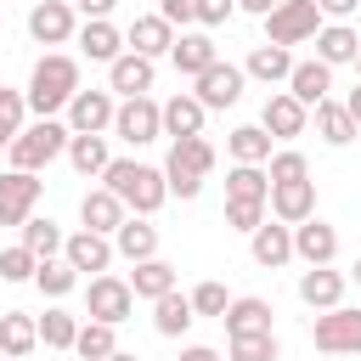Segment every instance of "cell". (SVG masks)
Returning <instances> with one entry per match:
<instances>
[{
    "label": "cell",
    "mask_w": 361,
    "mask_h": 361,
    "mask_svg": "<svg viewBox=\"0 0 361 361\" xmlns=\"http://www.w3.org/2000/svg\"><path fill=\"white\" fill-rule=\"evenodd\" d=\"M85 85H79V62L68 56V51H45L39 62H34V73H28V113L34 118H56V113H68V102L79 96Z\"/></svg>",
    "instance_id": "1"
},
{
    "label": "cell",
    "mask_w": 361,
    "mask_h": 361,
    "mask_svg": "<svg viewBox=\"0 0 361 361\" xmlns=\"http://www.w3.org/2000/svg\"><path fill=\"white\" fill-rule=\"evenodd\" d=\"M102 186L130 209V214H158L164 209V197H169V180H164V164H141V158H113L107 164V175H102Z\"/></svg>",
    "instance_id": "2"
},
{
    "label": "cell",
    "mask_w": 361,
    "mask_h": 361,
    "mask_svg": "<svg viewBox=\"0 0 361 361\" xmlns=\"http://www.w3.org/2000/svg\"><path fill=\"white\" fill-rule=\"evenodd\" d=\"M209 169H214V147H209V135H180V141H169V158H164V180H169V197L192 203V197L203 192Z\"/></svg>",
    "instance_id": "3"
},
{
    "label": "cell",
    "mask_w": 361,
    "mask_h": 361,
    "mask_svg": "<svg viewBox=\"0 0 361 361\" xmlns=\"http://www.w3.org/2000/svg\"><path fill=\"white\" fill-rule=\"evenodd\" d=\"M68 141H73V130H68V118H34L6 152H11V169H28V175H39L45 164H56L62 152H68Z\"/></svg>",
    "instance_id": "4"
},
{
    "label": "cell",
    "mask_w": 361,
    "mask_h": 361,
    "mask_svg": "<svg viewBox=\"0 0 361 361\" xmlns=\"http://www.w3.org/2000/svg\"><path fill=\"white\" fill-rule=\"evenodd\" d=\"M322 11H316V0H282L271 17H265V45H305V39H316L322 34Z\"/></svg>",
    "instance_id": "5"
},
{
    "label": "cell",
    "mask_w": 361,
    "mask_h": 361,
    "mask_svg": "<svg viewBox=\"0 0 361 361\" xmlns=\"http://www.w3.org/2000/svg\"><path fill=\"white\" fill-rule=\"evenodd\" d=\"M85 310H90V322H107V327H118V322H130V310H135V293H130V276H113V271H102V276H90V282H85Z\"/></svg>",
    "instance_id": "6"
},
{
    "label": "cell",
    "mask_w": 361,
    "mask_h": 361,
    "mask_svg": "<svg viewBox=\"0 0 361 361\" xmlns=\"http://www.w3.org/2000/svg\"><path fill=\"white\" fill-rule=\"evenodd\" d=\"M113 135H118L124 147H147V141H158V135H164V102H152V96H130V102H118V113H113Z\"/></svg>",
    "instance_id": "7"
},
{
    "label": "cell",
    "mask_w": 361,
    "mask_h": 361,
    "mask_svg": "<svg viewBox=\"0 0 361 361\" xmlns=\"http://www.w3.org/2000/svg\"><path fill=\"white\" fill-rule=\"evenodd\" d=\"M310 338H316L322 355H361V310H355V305L322 310L316 327H310Z\"/></svg>",
    "instance_id": "8"
},
{
    "label": "cell",
    "mask_w": 361,
    "mask_h": 361,
    "mask_svg": "<svg viewBox=\"0 0 361 361\" xmlns=\"http://www.w3.org/2000/svg\"><path fill=\"white\" fill-rule=\"evenodd\" d=\"M28 34H34L39 45H73V39H79V11H73V0H39V6L28 11Z\"/></svg>",
    "instance_id": "9"
},
{
    "label": "cell",
    "mask_w": 361,
    "mask_h": 361,
    "mask_svg": "<svg viewBox=\"0 0 361 361\" xmlns=\"http://www.w3.org/2000/svg\"><path fill=\"white\" fill-rule=\"evenodd\" d=\"M243 85H248V73H243L237 62H214L209 73L192 79V96H197L209 113H220V107H237V102H243Z\"/></svg>",
    "instance_id": "10"
},
{
    "label": "cell",
    "mask_w": 361,
    "mask_h": 361,
    "mask_svg": "<svg viewBox=\"0 0 361 361\" xmlns=\"http://www.w3.org/2000/svg\"><path fill=\"white\" fill-rule=\"evenodd\" d=\"M34 203H39V175L28 169H6L0 175V226H28L34 220Z\"/></svg>",
    "instance_id": "11"
},
{
    "label": "cell",
    "mask_w": 361,
    "mask_h": 361,
    "mask_svg": "<svg viewBox=\"0 0 361 361\" xmlns=\"http://www.w3.org/2000/svg\"><path fill=\"white\" fill-rule=\"evenodd\" d=\"M113 113H118V96L113 90H79L68 102V130L73 135H107L113 130Z\"/></svg>",
    "instance_id": "12"
},
{
    "label": "cell",
    "mask_w": 361,
    "mask_h": 361,
    "mask_svg": "<svg viewBox=\"0 0 361 361\" xmlns=\"http://www.w3.org/2000/svg\"><path fill=\"white\" fill-rule=\"evenodd\" d=\"M62 259L79 271V276H102L113 259H118V248H113V237H102V231H68V243H62Z\"/></svg>",
    "instance_id": "13"
},
{
    "label": "cell",
    "mask_w": 361,
    "mask_h": 361,
    "mask_svg": "<svg viewBox=\"0 0 361 361\" xmlns=\"http://www.w3.org/2000/svg\"><path fill=\"white\" fill-rule=\"evenodd\" d=\"M305 124H310V107H305V102H293L288 90H271V96H265L259 130H265L271 141H293V135H305Z\"/></svg>",
    "instance_id": "14"
},
{
    "label": "cell",
    "mask_w": 361,
    "mask_h": 361,
    "mask_svg": "<svg viewBox=\"0 0 361 361\" xmlns=\"http://www.w3.org/2000/svg\"><path fill=\"white\" fill-rule=\"evenodd\" d=\"M293 259L299 265H333L338 259V226H327L322 214H310L305 226H293Z\"/></svg>",
    "instance_id": "15"
},
{
    "label": "cell",
    "mask_w": 361,
    "mask_h": 361,
    "mask_svg": "<svg viewBox=\"0 0 361 361\" xmlns=\"http://www.w3.org/2000/svg\"><path fill=\"white\" fill-rule=\"evenodd\" d=\"M344 288H350V276L344 271H333V265H305L299 271V299L322 316V310H338L344 305Z\"/></svg>",
    "instance_id": "16"
},
{
    "label": "cell",
    "mask_w": 361,
    "mask_h": 361,
    "mask_svg": "<svg viewBox=\"0 0 361 361\" xmlns=\"http://www.w3.org/2000/svg\"><path fill=\"white\" fill-rule=\"evenodd\" d=\"M124 51H135V56L158 62V56H169V51H175V28H169L158 11H147V17H135V23L124 28Z\"/></svg>",
    "instance_id": "17"
},
{
    "label": "cell",
    "mask_w": 361,
    "mask_h": 361,
    "mask_svg": "<svg viewBox=\"0 0 361 361\" xmlns=\"http://www.w3.org/2000/svg\"><path fill=\"white\" fill-rule=\"evenodd\" d=\"M271 220L282 226H305L316 214V180H288V186H271Z\"/></svg>",
    "instance_id": "18"
},
{
    "label": "cell",
    "mask_w": 361,
    "mask_h": 361,
    "mask_svg": "<svg viewBox=\"0 0 361 361\" xmlns=\"http://www.w3.org/2000/svg\"><path fill=\"white\" fill-rule=\"evenodd\" d=\"M124 220H130V209H124V203H118L107 186H90V192L79 197V226H85V231H102V237H113Z\"/></svg>",
    "instance_id": "19"
},
{
    "label": "cell",
    "mask_w": 361,
    "mask_h": 361,
    "mask_svg": "<svg viewBox=\"0 0 361 361\" xmlns=\"http://www.w3.org/2000/svg\"><path fill=\"white\" fill-rule=\"evenodd\" d=\"M248 254H254V265H265V271H282V265H293V226H282V220H265V226L248 237Z\"/></svg>",
    "instance_id": "20"
},
{
    "label": "cell",
    "mask_w": 361,
    "mask_h": 361,
    "mask_svg": "<svg viewBox=\"0 0 361 361\" xmlns=\"http://www.w3.org/2000/svg\"><path fill=\"white\" fill-rule=\"evenodd\" d=\"M169 62H175V73H186V79H197V73H209L214 62H220V45L197 28V34H175V51H169Z\"/></svg>",
    "instance_id": "21"
},
{
    "label": "cell",
    "mask_w": 361,
    "mask_h": 361,
    "mask_svg": "<svg viewBox=\"0 0 361 361\" xmlns=\"http://www.w3.org/2000/svg\"><path fill=\"white\" fill-rule=\"evenodd\" d=\"M152 73H158V68H152L147 56L124 51V56L107 68V90H113L118 102H130V96H147V90H152Z\"/></svg>",
    "instance_id": "22"
},
{
    "label": "cell",
    "mask_w": 361,
    "mask_h": 361,
    "mask_svg": "<svg viewBox=\"0 0 361 361\" xmlns=\"http://www.w3.org/2000/svg\"><path fill=\"white\" fill-rule=\"evenodd\" d=\"M113 248H118V259H130V265L158 259V226H152L147 214H130V220L113 231Z\"/></svg>",
    "instance_id": "23"
},
{
    "label": "cell",
    "mask_w": 361,
    "mask_h": 361,
    "mask_svg": "<svg viewBox=\"0 0 361 361\" xmlns=\"http://www.w3.org/2000/svg\"><path fill=\"white\" fill-rule=\"evenodd\" d=\"M34 344H39V316L6 310V316H0V355H6V361H28Z\"/></svg>",
    "instance_id": "24"
},
{
    "label": "cell",
    "mask_w": 361,
    "mask_h": 361,
    "mask_svg": "<svg viewBox=\"0 0 361 361\" xmlns=\"http://www.w3.org/2000/svg\"><path fill=\"white\" fill-rule=\"evenodd\" d=\"M327 90H333V68L327 62H293V73H288V96L293 102H305V107H322L327 102Z\"/></svg>",
    "instance_id": "25"
},
{
    "label": "cell",
    "mask_w": 361,
    "mask_h": 361,
    "mask_svg": "<svg viewBox=\"0 0 361 361\" xmlns=\"http://www.w3.org/2000/svg\"><path fill=\"white\" fill-rule=\"evenodd\" d=\"M355 56H361V34L350 28V23H322V34H316V62H327V68H355Z\"/></svg>",
    "instance_id": "26"
},
{
    "label": "cell",
    "mask_w": 361,
    "mask_h": 361,
    "mask_svg": "<svg viewBox=\"0 0 361 361\" xmlns=\"http://www.w3.org/2000/svg\"><path fill=\"white\" fill-rule=\"evenodd\" d=\"M73 45H79V56H90V62H107V68L124 56V34H118L107 17H102V23H79V39H73Z\"/></svg>",
    "instance_id": "27"
},
{
    "label": "cell",
    "mask_w": 361,
    "mask_h": 361,
    "mask_svg": "<svg viewBox=\"0 0 361 361\" xmlns=\"http://www.w3.org/2000/svg\"><path fill=\"white\" fill-rule=\"evenodd\" d=\"M203 118H209V107H203L192 90H180V96L164 102V135H169V141H180V135H203Z\"/></svg>",
    "instance_id": "28"
},
{
    "label": "cell",
    "mask_w": 361,
    "mask_h": 361,
    "mask_svg": "<svg viewBox=\"0 0 361 361\" xmlns=\"http://www.w3.org/2000/svg\"><path fill=\"white\" fill-rule=\"evenodd\" d=\"M243 73L259 79V85H288V73H293V51H288V45H254L248 62H243Z\"/></svg>",
    "instance_id": "29"
},
{
    "label": "cell",
    "mask_w": 361,
    "mask_h": 361,
    "mask_svg": "<svg viewBox=\"0 0 361 361\" xmlns=\"http://www.w3.org/2000/svg\"><path fill=\"white\" fill-rule=\"evenodd\" d=\"M310 118H316V135H322L327 147H350V141L361 135V124L350 118V107H344V102H333V96H327L322 107H310Z\"/></svg>",
    "instance_id": "30"
},
{
    "label": "cell",
    "mask_w": 361,
    "mask_h": 361,
    "mask_svg": "<svg viewBox=\"0 0 361 361\" xmlns=\"http://www.w3.org/2000/svg\"><path fill=\"white\" fill-rule=\"evenodd\" d=\"M226 203H271V175L259 164H231L226 169Z\"/></svg>",
    "instance_id": "31"
},
{
    "label": "cell",
    "mask_w": 361,
    "mask_h": 361,
    "mask_svg": "<svg viewBox=\"0 0 361 361\" xmlns=\"http://www.w3.org/2000/svg\"><path fill=\"white\" fill-rule=\"evenodd\" d=\"M220 322H226V338H237V333H271V299L243 293V299H231V310Z\"/></svg>",
    "instance_id": "32"
},
{
    "label": "cell",
    "mask_w": 361,
    "mask_h": 361,
    "mask_svg": "<svg viewBox=\"0 0 361 361\" xmlns=\"http://www.w3.org/2000/svg\"><path fill=\"white\" fill-rule=\"evenodd\" d=\"M130 293L147 299V305H158L164 293H175V265H169V259H141V265L130 271Z\"/></svg>",
    "instance_id": "33"
},
{
    "label": "cell",
    "mask_w": 361,
    "mask_h": 361,
    "mask_svg": "<svg viewBox=\"0 0 361 361\" xmlns=\"http://www.w3.org/2000/svg\"><path fill=\"white\" fill-rule=\"evenodd\" d=\"M68 164H73V175H85V180L107 175V164H113L107 135H73V141H68Z\"/></svg>",
    "instance_id": "34"
},
{
    "label": "cell",
    "mask_w": 361,
    "mask_h": 361,
    "mask_svg": "<svg viewBox=\"0 0 361 361\" xmlns=\"http://www.w3.org/2000/svg\"><path fill=\"white\" fill-rule=\"evenodd\" d=\"M192 322H197V310H192V293H180V288H175V293H164V299L152 305V327H158L164 338H180Z\"/></svg>",
    "instance_id": "35"
},
{
    "label": "cell",
    "mask_w": 361,
    "mask_h": 361,
    "mask_svg": "<svg viewBox=\"0 0 361 361\" xmlns=\"http://www.w3.org/2000/svg\"><path fill=\"white\" fill-rule=\"evenodd\" d=\"M226 152H231V164H271V135L259 130V124H237L231 135H226Z\"/></svg>",
    "instance_id": "36"
},
{
    "label": "cell",
    "mask_w": 361,
    "mask_h": 361,
    "mask_svg": "<svg viewBox=\"0 0 361 361\" xmlns=\"http://www.w3.org/2000/svg\"><path fill=\"white\" fill-rule=\"evenodd\" d=\"M62 243H68V231H62L51 214H34V220L23 226V248H28L34 259H56V254H62Z\"/></svg>",
    "instance_id": "37"
},
{
    "label": "cell",
    "mask_w": 361,
    "mask_h": 361,
    "mask_svg": "<svg viewBox=\"0 0 361 361\" xmlns=\"http://www.w3.org/2000/svg\"><path fill=\"white\" fill-rule=\"evenodd\" d=\"M118 350V327L107 322H79V338H73V355L79 361H107Z\"/></svg>",
    "instance_id": "38"
},
{
    "label": "cell",
    "mask_w": 361,
    "mask_h": 361,
    "mask_svg": "<svg viewBox=\"0 0 361 361\" xmlns=\"http://www.w3.org/2000/svg\"><path fill=\"white\" fill-rule=\"evenodd\" d=\"M34 288L45 293V299H68L73 288H79V271L56 254V259H39V271H34Z\"/></svg>",
    "instance_id": "39"
},
{
    "label": "cell",
    "mask_w": 361,
    "mask_h": 361,
    "mask_svg": "<svg viewBox=\"0 0 361 361\" xmlns=\"http://www.w3.org/2000/svg\"><path fill=\"white\" fill-rule=\"evenodd\" d=\"M73 338H79V316H68L62 305H51L39 316V344L45 350H73Z\"/></svg>",
    "instance_id": "40"
},
{
    "label": "cell",
    "mask_w": 361,
    "mask_h": 361,
    "mask_svg": "<svg viewBox=\"0 0 361 361\" xmlns=\"http://www.w3.org/2000/svg\"><path fill=\"white\" fill-rule=\"evenodd\" d=\"M23 130H28V96L11 90V85H0V147H11Z\"/></svg>",
    "instance_id": "41"
},
{
    "label": "cell",
    "mask_w": 361,
    "mask_h": 361,
    "mask_svg": "<svg viewBox=\"0 0 361 361\" xmlns=\"http://www.w3.org/2000/svg\"><path fill=\"white\" fill-rule=\"evenodd\" d=\"M226 355H231V361H276L282 344H276V333H237V338L226 344Z\"/></svg>",
    "instance_id": "42"
},
{
    "label": "cell",
    "mask_w": 361,
    "mask_h": 361,
    "mask_svg": "<svg viewBox=\"0 0 361 361\" xmlns=\"http://www.w3.org/2000/svg\"><path fill=\"white\" fill-rule=\"evenodd\" d=\"M265 175H271V186H288V180H310V158H305L299 147H282V152H271Z\"/></svg>",
    "instance_id": "43"
},
{
    "label": "cell",
    "mask_w": 361,
    "mask_h": 361,
    "mask_svg": "<svg viewBox=\"0 0 361 361\" xmlns=\"http://www.w3.org/2000/svg\"><path fill=\"white\" fill-rule=\"evenodd\" d=\"M34 271H39V259L17 243V248H0V282H34Z\"/></svg>",
    "instance_id": "44"
},
{
    "label": "cell",
    "mask_w": 361,
    "mask_h": 361,
    "mask_svg": "<svg viewBox=\"0 0 361 361\" xmlns=\"http://www.w3.org/2000/svg\"><path fill=\"white\" fill-rule=\"evenodd\" d=\"M265 220H271V209H265V203H226V226H231V231H243V237H254Z\"/></svg>",
    "instance_id": "45"
},
{
    "label": "cell",
    "mask_w": 361,
    "mask_h": 361,
    "mask_svg": "<svg viewBox=\"0 0 361 361\" xmlns=\"http://www.w3.org/2000/svg\"><path fill=\"white\" fill-rule=\"evenodd\" d=\"M192 310H197V316H226V310H231L226 282H197V288H192Z\"/></svg>",
    "instance_id": "46"
},
{
    "label": "cell",
    "mask_w": 361,
    "mask_h": 361,
    "mask_svg": "<svg viewBox=\"0 0 361 361\" xmlns=\"http://www.w3.org/2000/svg\"><path fill=\"white\" fill-rule=\"evenodd\" d=\"M158 17L169 28H186V23H197V0H158Z\"/></svg>",
    "instance_id": "47"
},
{
    "label": "cell",
    "mask_w": 361,
    "mask_h": 361,
    "mask_svg": "<svg viewBox=\"0 0 361 361\" xmlns=\"http://www.w3.org/2000/svg\"><path fill=\"white\" fill-rule=\"evenodd\" d=\"M231 11H237V0H197V23L203 28H220Z\"/></svg>",
    "instance_id": "48"
},
{
    "label": "cell",
    "mask_w": 361,
    "mask_h": 361,
    "mask_svg": "<svg viewBox=\"0 0 361 361\" xmlns=\"http://www.w3.org/2000/svg\"><path fill=\"white\" fill-rule=\"evenodd\" d=\"M113 6H118V0H73V11H79L85 23H102V17L113 11Z\"/></svg>",
    "instance_id": "49"
},
{
    "label": "cell",
    "mask_w": 361,
    "mask_h": 361,
    "mask_svg": "<svg viewBox=\"0 0 361 361\" xmlns=\"http://www.w3.org/2000/svg\"><path fill=\"white\" fill-rule=\"evenodd\" d=\"M355 6H361V0H316V11H322L327 23H344V17L355 11Z\"/></svg>",
    "instance_id": "50"
},
{
    "label": "cell",
    "mask_w": 361,
    "mask_h": 361,
    "mask_svg": "<svg viewBox=\"0 0 361 361\" xmlns=\"http://www.w3.org/2000/svg\"><path fill=\"white\" fill-rule=\"evenodd\" d=\"M175 361H226V355H220V350H209V344H186Z\"/></svg>",
    "instance_id": "51"
},
{
    "label": "cell",
    "mask_w": 361,
    "mask_h": 361,
    "mask_svg": "<svg viewBox=\"0 0 361 361\" xmlns=\"http://www.w3.org/2000/svg\"><path fill=\"white\" fill-rule=\"evenodd\" d=\"M282 0H237V11H254V17H271Z\"/></svg>",
    "instance_id": "52"
},
{
    "label": "cell",
    "mask_w": 361,
    "mask_h": 361,
    "mask_svg": "<svg viewBox=\"0 0 361 361\" xmlns=\"http://www.w3.org/2000/svg\"><path fill=\"white\" fill-rule=\"evenodd\" d=\"M344 107H350V118H355V124H361V79H355V90H350V96H344Z\"/></svg>",
    "instance_id": "53"
},
{
    "label": "cell",
    "mask_w": 361,
    "mask_h": 361,
    "mask_svg": "<svg viewBox=\"0 0 361 361\" xmlns=\"http://www.w3.org/2000/svg\"><path fill=\"white\" fill-rule=\"evenodd\" d=\"M350 282H355V288H361V254H355V265H350Z\"/></svg>",
    "instance_id": "54"
},
{
    "label": "cell",
    "mask_w": 361,
    "mask_h": 361,
    "mask_svg": "<svg viewBox=\"0 0 361 361\" xmlns=\"http://www.w3.org/2000/svg\"><path fill=\"white\" fill-rule=\"evenodd\" d=\"M107 361H135V355H130V350H113V355H107Z\"/></svg>",
    "instance_id": "55"
},
{
    "label": "cell",
    "mask_w": 361,
    "mask_h": 361,
    "mask_svg": "<svg viewBox=\"0 0 361 361\" xmlns=\"http://www.w3.org/2000/svg\"><path fill=\"white\" fill-rule=\"evenodd\" d=\"M355 73H361V56H355Z\"/></svg>",
    "instance_id": "56"
},
{
    "label": "cell",
    "mask_w": 361,
    "mask_h": 361,
    "mask_svg": "<svg viewBox=\"0 0 361 361\" xmlns=\"http://www.w3.org/2000/svg\"><path fill=\"white\" fill-rule=\"evenodd\" d=\"M0 361H6V355H0Z\"/></svg>",
    "instance_id": "57"
}]
</instances>
